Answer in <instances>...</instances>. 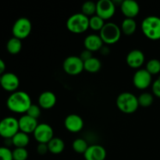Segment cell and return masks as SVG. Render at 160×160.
Returning a JSON list of instances; mask_svg holds the SVG:
<instances>
[{
    "label": "cell",
    "instance_id": "cell-36",
    "mask_svg": "<svg viewBox=\"0 0 160 160\" xmlns=\"http://www.w3.org/2000/svg\"><path fill=\"white\" fill-rule=\"evenodd\" d=\"M99 52L102 56H106L110 53V49H109V48L108 46H104V45H103V46L102 47L101 49L99 50Z\"/></svg>",
    "mask_w": 160,
    "mask_h": 160
},
{
    "label": "cell",
    "instance_id": "cell-33",
    "mask_svg": "<svg viewBox=\"0 0 160 160\" xmlns=\"http://www.w3.org/2000/svg\"><path fill=\"white\" fill-rule=\"evenodd\" d=\"M152 93L155 96L160 98V77L157 78L154 82L152 83Z\"/></svg>",
    "mask_w": 160,
    "mask_h": 160
},
{
    "label": "cell",
    "instance_id": "cell-5",
    "mask_svg": "<svg viewBox=\"0 0 160 160\" xmlns=\"http://www.w3.org/2000/svg\"><path fill=\"white\" fill-rule=\"evenodd\" d=\"M122 31L120 27L115 23L109 22L105 23L102 29L99 31V36L105 44L112 45L120 40Z\"/></svg>",
    "mask_w": 160,
    "mask_h": 160
},
{
    "label": "cell",
    "instance_id": "cell-1",
    "mask_svg": "<svg viewBox=\"0 0 160 160\" xmlns=\"http://www.w3.org/2000/svg\"><path fill=\"white\" fill-rule=\"evenodd\" d=\"M31 105L32 102L31 97L27 92L23 91L12 92L6 100L7 108L15 113H26Z\"/></svg>",
    "mask_w": 160,
    "mask_h": 160
},
{
    "label": "cell",
    "instance_id": "cell-2",
    "mask_svg": "<svg viewBox=\"0 0 160 160\" xmlns=\"http://www.w3.org/2000/svg\"><path fill=\"white\" fill-rule=\"evenodd\" d=\"M117 106L122 112L126 114L134 113L138 109V98L131 92H123L117 98Z\"/></svg>",
    "mask_w": 160,
    "mask_h": 160
},
{
    "label": "cell",
    "instance_id": "cell-21",
    "mask_svg": "<svg viewBox=\"0 0 160 160\" xmlns=\"http://www.w3.org/2000/svg\"><path fill=\"white\" fill-rule=\"evenodd\" d=\"M29 142L30 138L28 134L22 131H19L12 138V145L16 148H26L29 144Z\"/></svg>",
    "mask_w": 160,
    "mask_h": 160
},
{
    "label": "cell",
    "instance_id": "cell-4",
    "mask_svg": "<svg viewBox=\"0 0 160 160\" xmlns=\"http://www.w3.org/2000/svg\"><path fill=\"white\" fill-rule=\"evenodd\" d=\"M67 28L73 34H82L89 28V18L82 12L73 14L67 20Z\"/></svg>",
    "mask_w": 160,
    "mask_h": 160
},
{
    "label": "cell",
    "instance_id": "cell-27",
    "mask_svg": "<svg viewBox=\"0 0 160 160\" xmlns=\"http://www.w3.org/2000/svg\"><path fill=\"white\" fill-rule=\"evenodd\" d=\"M138 100L139 106H142L144 108H148L152 106V104L154 102V97L151 93L148 92H144L141 94L139 97L138 98Z\"/></svg>",
    "mask_w": 160,
    "mask_h": 160
},
{
    "label": "cell",
    "instance_id": "cell-26",
    "mask_svg": "<svg viewBox=\"0 0 160 160\" xmlns=\"http://www.w3.org/2000/svg\"><path fill=\"white\" fill-rule=\"evenodd\" d=\"M105 20L99 17L98 16L95 15L89 18V28L95 31H100L105 25Z\"/></svg>",
    "mask_w": 160,
    "mask_h": 160
},
{
    "label": "cell",
    "instance_id": "cell-14",
    "mask_svg": "<svg viewBox=\"0 0 160 160\" xmlns=\"http://www.w3.org/2000/svg\"><path fill=\"white\" fill-rule=\"evenodd\" d=\"M120 10L126 18L134 19L140 12V6L134 0H124L120 5Z\"/></svg>",
    "mask_w": 160,
    "mask_h": 160
},
{
    "label": "cell",
    "instance_id": "cell-12",
    "mask_svg": "<svg viewBox=\"0 0 160 160\" xmlns=\"http://www.w3.org/2000/svg\"><path fill=\"white\" fill-rule=\"evenodd\" d=\"M0 85L5 91L9 92H15L20 86V79L13 73H4L2 75Z\"/></svg>",
    "mask_w": 160,
    "mask_h": 160
},
{
    "label": "cell",
    "instance_id": "cell-19",
    "mask_svg": "<svg viewBox=\"0 0 160 160\" xmlns=\"http://www.w3.org/2000/svg\"><path fill=\"white\" fill-rule=\"evenodd\" d=\"M56 103V96L53 92L46 91L39 95L38 106L41 109H50L55 106Z\"/></svg>",
    "mask_w": 160,
    "mask_h": 160
},
{
    "label": "cell",
    "instance_id": "cell-34",
    "mask_svg": "<svg viewBox=\"0 0 160 160\" xmlns=\"http://www.w3.org/2000/svg\"><path fill=\"white\" fill-rule=\"evenodd\" d=\"M37 152L39 155L41 156H43L45 155L48 152V144L45 143H38V145H37Z\"/></svg>",
    "mask_w": 160,
    "mask_h": 160
},
{
    "label": "cell",
    "instance_id": "cell-24",
    "mask_svg": "<svg viewBox=\"0 0 160 160\" xmlns=\"http://www.w3.org/2000/svg\"><path fill=\"white\" fill-rule=\"evenodd\" d=\"M6 49L9 53L12 55L18 54L22 49L21 40L17 38H11L6 43Z\"/></svg>",
    "mask_w": 160,
    "mask_h": 160
},
{
    "label": "cell",
    "instance_id": "cell-23",
    "mask_svg": "<svg viewBox=\"0 0 160 160\" xmlns=\"http://www.w3.org/2000/svg\"><path fill=\"white\" fill-rule=\"evenodd\" d=\"M102 62L98 58L92 57V59L84 62V70L91 73H97L101 70Z\"/></svg>",
    "mask_w": 160,
    "mask_h": 160
},
{
    "label": "cell",
    "instance_id": "cell-32",
    "mask_svg": "<svg viewBox=\"0 0 160 160\" xmlns=\"http://www.w3.org/2000/svg\"><path fill=\"white\" fill-rule=\"evenodd\" d=\"M0 160H13L12 151L8 147H0Z\"/></svg>",
    "mask_w": 160,
    "mask_h": 160
},
{
    "label": "cell",
    "instance_id": "cell-35",
    "mask_svg": "<svg viewBox=\"0 0 160 160\" xmlns=\"http://www.w3.org/2000/svg\"><path fill=\"white\" fill-rule=\"evenodd\" d=\"M79 57L81 58V60H82L83 62H85V61L92 59V58L93 57V56H92V52L89 51V50L84 49V51L81 52V55H80Z\"/></svg>",
    "mask_w": 160,
    "mask_h": 160
},
{
    "label": "cell",
    "instance_id": "cell-17",
    "mask_svg": "<svg viewBox=\"0 0 160 160\" xmlns=\"http://www.w3.org/2000/svg\"><path fill=\"white\" fill-rule=\"evenodd\" d=\"M18 123L20 131L28 134H33L38 125V120L27 115V114L20 117V118L18 120Z\"/></svg>",
    "mask_w": 160,
    "mask_h": 160
},
{
    "label": "cell",
    "instance_id": "cell-11",
    "mask_svg": "<svg viewBox=\"0 0 160 160\" xmlns=\"http://www.w3.org/2000/svg\"><path fill=\"white\" fill-rule=\"evenodd\" d=\"M152 76L145 69H139L133 76V84L139 90L148 88L152 84Z\"/></svg>",
    "mask_w": 160,
    "mask_h": 160
},
{
    "label": "cell",
    "instance_id": "cell-16",
    "mask_svg": "<svg viewBox=\"0 0 160 160\" xmlns=\"http://www.w3.org/2000/svg\"><path fill=\"white\" fill-rule=\"evenodd\" d=\"M145 54L139 49H134L130 52L126 58L128 65L131 68L138 69L142 67L145 62Z\"/></svg>",
    "mask_w": 160,
    "mask_h": 160
},
{
    "label": "cell",
    "instance_id": "cell-28",
    "mask_svg": "<svg viewBox=\"0 0 160 160\" xmlns=\"http://www.w3.org/2000/svg\"><path fill=\"white\" fill-rule=\"evenodd\" d=\"M145 70L152 76L160 73V61L157 59H152L146 63Z\"/></svg>",
    "mask_w": 160,
    "mask_h": 160
},
{
    "label": "cell",
    "instance_id": "cell-25",
    "mask_svg": "<svg viewBox=\"0 0 160 160\" xmlns=\"http://www.w3.org/2000/svg\"><path fill=\"white\" fill-rule=\"evenodd\" d=\"M88 146L87 141L84 140V138H77L72 143V148L73 151L78 154H84Z\"/></svg>",
    "mask_w": 160,
    "mask_h": 160
},
{
    "label": "cell",
    "instance_id": "cell-7",
    "mask_svg": "<svg viewBox=\"0 0 160 160\" xmlns=\"http://www.w3.org/2000/svg\"><path fill=\"white\" fill-rule=\"evenodd\" d=\"M32 30L31 20L27 17H20L17 19L12 28V33L14 38L23 40L30 35Z\"/></svg>",
    "mask_w": 160,
    "mask_h": 160
},
{
    "label": "cell",
    "instance_id": "cell-20",
    "mask_svg": "<svg viewBox=\"0 0 160 160\" xmlns=\"http://www.w3.org/2000/svg\"><path fill=\"white\" fill-rule=\"evenodd\" d=\"M48 152L55 155L60 154L65 148V143L61 138L54 137L48 143Z\"/></svg>",
    "mask_w": 160,
    "mask_h": 160
},
{
    "label": "cell",
    "instance_id": "cell-10",
    "mask_svg": "<svg viewBox=\"0 0 160 160\" xmlns=\"http://www.w3.org/2000/svg\"><path fill=\"white\" fill-rule=\"evenodd\" d=\"M116 12V6L112 0H99L96 3V15L104 20L112 18Z\"/></svg>",
    "mask_w": 160,
    "mask_h": 160
},
{
    "label": "cell",
    "instance_id": "cell-29",
    "mask_svg": "<svg viewBox=\"0 0 160 160\" xmlns=\"http://www.w3.org/2000/svg\"><path fill=\"white\" fill-rule=\"evenodd\" d=\"M81 12L84 15H85L88 17L89 16L93 17V16L96 15V3L91 1L86 2L82 5Z\"/></svg>",
    "mask_w": 160,
    "mask_h": 160
},
{
    "label": "cell",
    "instance_id": "cell-37",
    "mask_svg": "<svg viewBox=\"0 0 160 160\" xmlns=\"http://www.w3.org/2000/svg\"><path fill=\"white\" fill-rule=\"evenodd\" d=\"M6 70V63L4 61L0 58V75H2Z\"/></svg>",
    "mask_w": 160,
    "mask_h": 160
},
{
    "label": "cell",
    "instance_id": "cell-22",
    "mask_svg": "<svg viewBox=\"0 0 160 160\" xmlns=\"http://www.w3.org/2000/svg\"><path fill=\"white\" fill-rule=\"evenodd\" d=\"M120 29H121L122 33H123L125 35H132L137 29V23L134 19L126 18L122 22Z\"/></svg>",
    "mask_w": 160,
    "mask_h": 160
},
{
    "label": "cell",
    "instance_id": "cell-38",
    "mask_svg": "<svg viewBox=\"0 0 160 160\" xmlns=\"http://www.w3.org/2000/svg\"><path fill=\"white\" fill-rule=\"evenodd\" d=\"M1 79H2V75H0V82H1Z\"/></svg>",
    "mask_w": 160,
    "mask_h": 160
},
{
    "label": "cell",
    "instance_id": "cell-8",
    "mask_svg": "<svg viewBox=\"0 0 160 160\" xmlns=\"http://www.w3.org/2000/svg\"><path fill=\"white\" fill-rule=\"evenodd\" d=\"M63 70L69 75L75 76L81 73L84 70V62L79 56H70L66 58L62 63Z\"/></svg>",
    "mask_w": 160,
    "mask_h": 160
},
{
    "label": "cell",
    "instance_id": "cell-9",
    "mask_svg": "<svg viewBox=\"0 0 160 160\" xmlns=\"http://www.w3.org/2000/svg\"><path fill=\"white\" fill-rule=\"evenodd\" d=\"M33 135L38 143L48 144L54 138V131L48 123H38Z\"/></svg>",
    "mask_w": 160,
    "mask_h": 160
},
{
    "label": "cell",
    "instance_id": "cell-31",
    "mask_svg": "<svg viewBox=\"0 0 160 160\" xmlns=\"http://www.w3.org/2000/svg\"><path fill=\"white\" fill-rule=\"evenodd\" d=\"M26 114L37 120L41 115V107L38 105L32 104L29 107L28 110L27 111Z\"/></svg>",
    "mask_w": 160,
    "mask_h": 160
},
{
    "label": "cell",
    "instance_id": "cell-13",
    "mask_svg": "<svg viewBox=\"0 0 160 160\" xmlns=\"http://www.w3.org/2000/svg\"><path fill=\"white\" fill-rule=\"evenodd\" d=\"M66 129L71 133H78L84 128V120L78 114H70L64 120Z\"/></svg>",
    "mask_w": 160,
    "mask_h": 160
},
{
    "label": "cell",
    "instance_id": "cell-6",
    "mask_svg": "<svg viewBox=\"0 0 160 160\" xmlns=\"http://www.w3.org/2000/svg\"><path fill=\"white\" fill-rule=\"evenodd\" d=\"M19 131L18 120L15 117H7L0 120V136L3 138H12Z\"/></svg>",
    "mask_w": 160,
    "mask_h": 160
},
{
    "label": "cell",
    "instance_id": "cell-30",
    "mask_svg": "<svg viewBox=\"0 0 160 160\" xmlns=\"http://www.w3.org/2000/svg\"><path fill=\"white\" fill-rule=\"evenodd\" d=\"M12 152L13 160H27L28 158V152L26 148H15Z\"/></svg>",
    "mask_w": 160,
    "mask_h": 160
},
{
    "label": "cell",
    "instance_id": "cell-3",
    "mask_svg": "<svg viewBox=\"0 0 160 160\" xmlns=\"http://www.w3.org/2000/svg\"><path fill=\"white\" fill-rule=\"evenodd\" d=\"M142 31L147 38L152 41L160 39V17L150 16L142 22Z\"/></svg>",
    "mask_w": 160,
    "mask_h": 160
},
{
    "label": "cell",
    "instance_id": "cell-18",
    "mask_svg": "<svg viewBox=\"0 0 160 160\" xmlns=\"http://www.w3.org/2000/svg\"><path fill=\"white\" fill-rule=\"evenodd\" d=\"M103 44L104 42L102 40L101 37L95 34H89L84 40V45L85 49L89 50L92 52L99 51L103 46Z\"/></svg>",
    "mask_w": 160,
    "mask_h": 160
},
{
    "label": "cell",
    "instance_id": "cell-15",
    "mask_svg": "<svg viewBox=\"0 0 160 160\" xmlns=\"http://www.w3.org/2000/svg\"><path fill=\"white\" fill-rule=\"evenodd\" d=\"M85 160H105L106 158V150L100 145H92L88 146L84 152Z\"/></svg>",
    "mask_w": 160,
    "mask_h": 160
}]
</instances>
